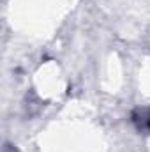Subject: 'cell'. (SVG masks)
<instances>
[{
	"label": "cell",
	"mask_w": 150,
	"mask_h": 152,
	"mask_svg": "<svg viewBox=\"0 0 150 152\" xmlns=\"http://www.w3.org/2000/svg\"><path fill=\"white\" fill-rule=\"evenodd\" d=\"M131 120H133L134 127L140 133L150 134V106H147V108H136L131 113Z\"/></svg>",
	"instance_id": "cell-1"
}]
</instances>
